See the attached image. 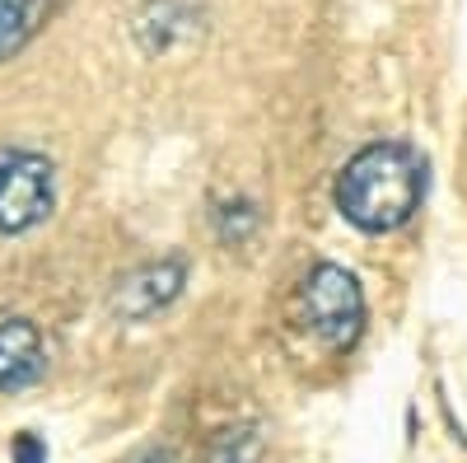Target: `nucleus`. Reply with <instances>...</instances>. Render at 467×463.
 I'll list each match as a JSON object with an SVG mask.
<instances>
[{
	"label": "nucleus",
	"mask_w": 467,
	"mask_h": 463,
	"mask_svg": "<svg viewBox=\"0 0 467 463\" xmlns=\"http://www.w3.org/2000/svg\"><path fill=\"white\" fill-rule=\"evenodd\" d=\"M262 426H229L211 445V463H262Z\"/></svg>",
	"instance_id": "obj_8"
},
{
	"label": "nucleus",
	"mask_w": 467,
	"mask_h": 463,
	"mask_svg": "<svg viewBox=\"0 0 467 463\" xmlns=\"http://www.w3.org/2000/svg\"><path fill=\"white\" fill-rule=\"evenodd\" d=\"M136 37L145 52H173L197 37V5L192 0H145L136 15Z\"/></svg>",
	"instance_id": "obj_6"
},
{
	"label": "nucleus",
	"mask_w": 467,
	"mask_h": 463,
	"mask_svg": "<svg viewBox=\"0 0 467 463\" xmlns=\"http://www.w3.org/2000/svg\"><path fill=\"white\" fill-rule=\"evenodd\" d=\"M15 463H47V445L37 440L33 431H24V436L15 440Z\"/></svg>",
	"instance_id": "obj_9"
},
{
	"label": "nucleus",
	"mask_w": 467,
	"mask_h": 463,
	"mask_svg": "<svg viewBox=\"0 0 467 463\" xmlns=\"http://www.w3.org/2000/svg\"><path fill=\"white\" fill-rule=\"evenodd\" d=\"M43 0H0V61L24 52V43L37 33Z\"/></svg>",
	"instance_id": "obj_7"
},
{
	"label": "nucleus",
	"mask_w": 467,
	"mask_h": 463,
	"mask_svg": "<svg viewBox=\"0 0 467 463\" xmlns=\"http://www.w3.org/2000/svg\"><path fill=\"white\" fill-rule=\"evenodd\" d=\"M299 323L314 332L327 352H346L356 346L360 328H365V290L360 281L337 262H318L314 272L299 281Z\"/></svg>",
	"instance_id": "obj_2"
},
{
	"label": "nucleus",
	"mask_w": 467,
	"mask_h": 463,
	"mask_svg": "<svg viewBox=\"0 0 467 463\" xmlns=\"http://www.w3.org/2000/svg\"><path fill=\"white\" fill-rule=\"evenodd\" d=\"M57 206V169L37 150H0V235H28Z\"/></svg>",
	"instance_id": "obj_3"
},
{
	"label": "nucleus",
	"mask_w": 467,
	"mask_h": 463,
	"mask_svg": "<svg viewBox=\"0 0 467 463\" xmlns=\"http://www.w3.org/2000/svg\"><path fill=\"white\" fill-rule=\"evenodd\" d=\"M425 197V164L402 141H374L356 150L337 174V211L360 235H393Z\"/></svg>",
	"instance_id": "obj_1"
},
{
	"label": "nucleus",
	"mask_w": 467,
	"mask_h": 463,
	"mask_svg": "<svg viewBox=\"0 0 467 463\" xmlns=\"http://www.w3.org/2000/svg\"><path fill=\"white\" fill-rule=\"evenodd\" d=\"M47 374V342L33 319H5L0 323V394L28 389Z\"/></svg>",
	"instance_id": "obj_5"
},
{
	"label": "nucleus",
	"mask_w": 467,
	"mask_h": 463,
	"mask_svg": "<svg viewBox=\"0 0 467 463\" xmlns=\"http://www.w3.org/2000/svg\"><path fill=\"white\" fill-rule=\"evenodd\" d=\"M187 286V262L182 258H160V262H145L136 267L131 277L117 281L112 290V314L127 319V323H145L154 319L160 309H169Z\"/></svg>",
	"instance_id": "obj_4"
},
{
	"label": "nucleus",
	"mask_w": 467,
	"mask_h": 463,
	"mask_svg": "<svg viewBox=\"0 0 467 463\" xmlns=\"http://www.w3.org/2000/svg\"><path fill=\"white\" fill-rule=\"evenodd\" d=\"M145 463H173V458H164V454H154V458H145Z\"/></svg>",
	"instance_id": "obj_10"
}]
</instances>
